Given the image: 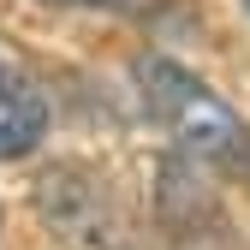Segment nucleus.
<instances>
[{
    "label": "nucleus",
    "mask_w": 250,
    "mask_h": 250,
    "mask_svg": "<svg viewBox=\"0 0 250 250\" xmlns=\"http://www.w3.org/2000/svg\"><path fill=\"white\" fill-rule=\"evenodd\" d=\"M238 6H244V12H250V0H238Z\"/></svg>",
    "instance_id": "39448f33"
},
{
    "label": "nucleus",
    "mask_w": 250,
    "mask_h": 250,
    "mask_svg": "<svg viewBox=\"0 0 250 250\" xmlns=\"http://www.w3.org/2000/svg\"><path fill=\"white\" fill-rule=\"evenodd\" d=\"M48 137V96L24 66L0 60V161H24Z\"/></svg>",
    "instance_id": "7ed1b4c3"
},
{
    "label": "nucleus",
    "mask_w": 250,
    "mask_h": 250,
    "mask_svg": "<svg viewBox=\"0 0 250 250\" xmlns=\"http://www.w3.org/2000/svg\"><path fill=\"white\" fill-rule=\"evenodd\" d=\"M54 6H102V0H54Z\"/></svg>",
    "instance_id": "20e7f679"
},
{
    "label": "nucleus",
    "mask_w": 250,
    "mask_h": 250,
    "mask_svg": "<svg viewBox=\"0 0 250 250\" xmlns=\"http://www.w3.org/2000/svg\"><path fill=\"white\" fill-rule=\"evenodd\" d=\"M131 83H137L143 113L173 137V149L191 167L250 179V119L214 83H203L191 66H179L167 54H137L131 60Z\"/></svg>",
    "instance_id": "f257e3e1"
},
{
    "label": "nucleus",
    "mask_w": 250,
    "mask_h": 250,
    "mask_svg": "<svg viewBox=\"0 0 250 250\" xmlns=\"http://www.w3.org/2000/svg\"><path fill=\"white\" fill-rule=\"evenodd\" d=\"M30 208H36L42 232L60 250H137V232H131V214H125L119 191L89 161L42 167L36 185H30Z\"/></svg>",
    "instance_id": "f03ea898"
}]
</instances>
